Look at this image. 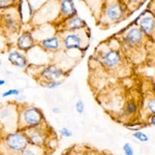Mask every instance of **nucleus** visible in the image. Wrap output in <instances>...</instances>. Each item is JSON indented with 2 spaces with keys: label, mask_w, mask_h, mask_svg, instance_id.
Listing matches in <instances>:
<instances>
[{
  "label": "nucleus",
  "mask_w": 155,
  "mask_h": 155,
  "mask_svg": "<svg viewBox=\"0 0 155 155\" xmlns=\"http://www.w3.org/2000/svg\"><path fill=\"white\" fill-rule=\"evenodd\" d=\"M47 124L44 113L32 104H18V129L26 131Z\"/></svg>",
  "instance_id": "nucleus-1"
},
{
  "label": "nucleus",
  "mask_w": 155,
  "mask_h": 155,
  "mask_svg": "<svg viewBox=\"0 0 155 155\" xmlns=\"http://www.w3.org/2000/svg\"><path fill=\"white\" fill-rule=\"evenodd\" d=\"M28 146V139L25 131L17 129L8 132L3 137L0 145V155H19Z\"/></svg>",
  "instance_id": "nucleus-2"
},
{
  "label": "nucleus",
  "mask_w": 155,
  "mask_h": 155,
  "mask_svg": "<svg viewBox=\"0 0 155 155\" xmlns=\"http://www.w3.org/2000/svg\"><path fill=\"white\" fill-rule=\"evenodd\" d=\"M22 20L17 9V4L6 9H0V31L7 37L19 32Z\"/></svg>",
  "instance_id": "nucleus-3"
},
{
  "label": "nucleus",
  "mask_w": 155,
  "mask_h": 155,
  "mask_svg": "<svg viewBox=\"0 0 155 155\" xmlns=\"http://www.w3.org/2000/svg\"><path fill=\"white\" fill-rule=\"evenodd\" d=\"M88 28H85L79 31L71 32H60V37L62 41V46L65 51L72 50H81L83 48L87 49L89 44V32Z\"/></svg>",
  "instance_id": "nucleus-4"
},
{
  "label": "nucleus",
  "mask_w": 155,
  "mask_h": 155,
  "mask_svg": "<svg viewBox=\"0 0 155 155\" xmlns=\"http://www.w3.org/2000/svg\"><path fill=\"white\" fill-rule=\"evenodd\" d=\"M124 14H125V9L123 4H120V2H106L101 14V23H104L109 26L121 21L124 18Z\"/></svg>",
  "instance_id": "nucleus-5"
},
{
  "label": "nucleus",
  "mask_w": 155,
  "mask_h": 155,
  "mask_svg": "<svg viewBox=\"0 0 155 155\" xmlns=\"http://www.w3.org/2000/svg\"><path fill=\"white\" fill-rule=\"evenodd\" d=\"M50 128L51 127L48 126V124H45L42 126L36 127V128L28 129L25 131L28 139V143L31 146L38 147V148L46 149L47 144L50 141Z\"/></svg>",
  "instance_id": "nucleus-6"
},
{
  "label": "nucleus",
  "mask_w": 155,
  "mask_h": 155,
  "mask_svg": "<svg viewBox=\"0 0 155 155\" xmlns=\"http://www.w3.org/2000/svg\"><path fill=\"white\" fill-rule=\"evenodd\" d=\"M0 123L12 131L18 129V104L7 102L0 107Z\"/></svg>",
  "instance_id": "nucleus-7"
},
{
  "label": "nucleus",
  "mask_w": 155,
  "mask_h": 155,
  "mask_svg": "<svg viewBox=\"0 0 155 155\" xmlns=\"http://www.w3.org/2000/svg\"><path fill=\"white\" fill-rule=\"evenodd\" d=\"M39 71L35 74L36 80L39 82L45 81H62V78L65 76V71L56 64H47V65H38Z\"/></svg>",
  "instance_id": "nucleus-8"
},
{
  "label": "nucleus",
  "mask_w": 155,
  "mask_h": 155,
  "mask_svg": "<svg viewBox=\"0 0 155 155\" xmlns=\"http://www.w3.org/2000/svg\"><path fill=\"white\" fill-rule=\"evenodd\" d=\"M57 29V33L60 32H71V31H79V30L87 28L86 23L83 19L80 18L78 15L68 18L64 21L60 22L58 24H55Z\"/></svg>",
  "instance_id": "nucleus-9"
},
{
  "label": "nucleus",
  "mask_w": 155,
  "mask_h": 155,
  "mask_svg": "<svg viewBox=\"0 0 155 155\" xmlns=\"http://www.w3.org/2000/svg\"><path fill=\"white\" fill-rule=\"evenodd\" d=\"M37 46L46 53H57L63 49L62 41L59 33H55L53 35L42 38L37 41Z\"/></svg>",
  "instance_id": "nucleus-10"
},
{
  "label": "nucleus",
  "mask_w": 155,
  "mask_h": 155,
  "mask_svg": "<svg viewBox=\"0 0 155 155\" xmlns=\"http://www.w3.org/2000/svg\"><path fill=\"white\" fill-rule=\"evenodd\" d=\"M121 54L116 49H107L101 56V64L107 69H115L121 64Z\"/></svg>",
  "instance_id": "nucleus-11"
},
{
  "label": "nucleus",
  "mask_w": 155,
  "mask_h": 155,
  "mask_svg": "<svg viewBox=\"0 0 155 155\" xmlns=\"http://www.w3.org/2000/svg\"><path fill=\"white\" fill-rule=\"evenodd\" d=\"M36 44H37V41L33 35V32L29 31V30L22 31L18 35V38H17V41H16L17 49L24 52V53L29 52L30 50L33 49L34 47L36 46Z\"/></svg>",
  "instance_id": "nucleus-12"
},
{
  "label": "nucleus",
  "mask_w": 155,
  "mask_h": 155,
  "mask_svg": "<svg viewBox=\"0 0 155 155\" xmlns=\"http://www.w3.org/2000/svg\"><path fill=\"white\" fill-rule=\"evenodd\" d=\"M58 5L59 12L56 21L54 22L55 24H58L60 22L64 21V20L71 18V17L78 15L76 6H74V2L71 1V0H62V1H59Z\"/></svg>",
  "instance_id": "nucleus-13"
},
{
  "label": "nucleus",
  "mask_w": 155,
  "mask_h": 155,
  "mask_svg": "<svg viewBox=\"0 0 155 155\" xmlns=\"http://www.w3.org/2000/svg\"><path fill=\"white\" fill-rule=\"evenodd\" d=\"M7 59H8L9 63L15 67H17V68L25 69L28 67V57H27V55L24 52L20 51L18 49L11 50L8 52V54H7Z\"/></svg>",
  "instance_id": "nucleus-14"
},
{
  "label": "nucleus",
  "mask_w": 155,
  "mask_h": 155,
  "mask_svg": "<svg viewBox=\"0 0 155 155\" xmlns=\"http://www.w3.org/2000/svg\"><path fill=\"white\" fill-rule=\"evenodd\" d=\"M144 32L142 31L140 27H130L124 34V41L128 46H136L143 41Z\"/></svg>",
  "instance_id": "nucleus-15"
},
{
  "label": "nucleus",
  "mask_w": 155,
  "mask_h": 155,
  "mask_svg": "<svg viewBox=\"0 0 155 155\" xmlns=\"http://www.w3.org/2000/svg\"><path fill=\"white\" fill-rule=\"evenodd\" d=\"M140 28L144 33L151 34L152 32L155 30V19L151 15L145 14L144 16H142V18H140Z\"/></svg>",
  "instance_id": "nucleus-16"
},
{
  "label": "nucleus",
  "mask_w": 155,
  "mask_h": 155,
  "mask_svg": "<svg viewBox=\"0 0 155 155\" xmlns=\"http://www.w3.org/2000/svg\"><path fill=\"white\" fill-rule=\"evenodd\" d=\"M44 153H46V149L38 148V147H34L29 145L19 155H44Z\"/></svg>",
  "instance_id": "nucleus-17"
},
{
  "label": "nucleus",
  "mask_w": 155,
  "mask_h": 155,
  "mask_svg": "<svg viewBox=\"0 0 155 155\" xmlns=\"http://www.w3.org/2000/svg\"><path fill=\"white\" fill-rule=\"evenodd\" d=\"M62 83H63V80L62 81H45V82H39V85L41 87L46 89H50V90H53V89H56L58 88L59 86H61Z\"/></svg>",
  "instance_id": "nucleus-18"
},
{
  "label": "nucleus",
  "mask_w": 155,
  "mask_h": 155,
  "mask_svg": "<svg viewBox=\"0 0 155 155\" xmlns=\"http://www.w3.org/2000/svg\"><path fill=\"white\" fill-rule=\"evenodd\" d=\"M18 3V1H12V0H0V9H6L9 7L15 6Z\"/></svg>",
  "instance_id": "nucleus-19"
},
{
  "label": "nucleus",
  "mask_w": 155,
  "mask_h": 155,
  "mask_svg": "<svg viewBox=\"0 0 155 155\" xmlns=\"http://www.w3.org/2000/svg\"><path fill=\"white\" fill-rule=\"evenodd\" d=\"M7 47H8V42L6 41V37L0 31V53H4L7 50Z\"/></svg>",
  "instance_id": "nucleus-20"
},
{
  "label": "nucleus",
  "mask_w": 155,
  "mask_h": 155,
  "mask_svg": "<svg viewBox=\"0 0 155 155\" xmlns=\"http://www.w3.org/2000/svg\"><path fill=\"white\" fill-rule=\"evenodd\" d=\"M21 94V90L19 89H8L2 93V97H8V96H18Z\"/></svg>",
  "instance_id": "nucleus-21"
},
{
  "label": "nucleus",
  "mask_w": 155,
  "mask_h": 155,
  "mask_svg": "<svg viewBox=\"0 0 155 155\" xmlns=\"http://www.w3.org/2000/svg\"><path fill=\"white\" fill-rule=\"evenodd\" d=\"M132 137H134V139L139 140L140 142H148V141H149V137L147 136L146 134L142 132V131H137V132H134V134H132Z\"/></svg>",
  "instance_id": "nucleus-22"
},
{
  "label": "nucleus",
  "mask_w": 155,
  "mask_h": 155,
  "mask_svg": "<svg viewBox=\"0 0 155 155\" xmlns=\"http://www.w3.org/2000/svg\"><path fill=\"white\" fill-rule=\"evenodd\" d=\"M125 112H126V114H128V115H131V114L136 113V112H137V104H134V102H132V101L128 102V104H126Z\"/></svg>",
  "instance_id": "nucleus-23"
},
{
  "label": "nucleus",
  "mask_w": 155,
  "mask_h": 155,
  "mask_svg": "<svg viewBox=\"0 0 155 155\" xmlns=\"http://www.w3.org/2000/svg\"><path fill=\"white\" fill-rule=\"evenodd\" d=\"M74 109H76V111H77V113L78 114H80V115H82L84 113V111H85V104H84V102L83 101H81V99H79L77 102H76V106H74Z\"/></svg>",
  "instance_id": "nucleus-24"
},
{
  "label": "nucleus",
  "mask_w": 155,
  "mask_h": 155,
  "mask_svg": "<svg viewBox=\"0 0 155 155\" xmlns=\"http://www.w3.org/2000/svg\"><path fill=\"white\" fill-rule=\"evenodd\" d=\"M59 134H60V136L63 137H72V131L68 128V127H61V128L59 129Z\"/></svg>",
  "instance_id": "nucleus-25"
},
{
  "label": "nucleus",
  "mask_w": 155,
  "mask_h": 155,
  "mask_svg": "<svg viewBox=\"0 0 155 155\" xmlns=\"http://www.w3.org/2000/svg\"><path fill=\"white\" fill-rule=\"evenodd\" d=\"M123 151H124V155H134V149L130 146V144L126 143L123 145Z\"/></svg>",
  "instance_id": "nucleus-26"
},
{
  "label": "nucleus",
  "mask_w": 155,
  "mask_h": 155,
  "mask_svg": "<svg viewBox=\"0 0 155 155\" xmlns=\"http://www.w3.org/2000/svg\"><path fill=\"white\" fill-rule=\"evenodd\" d=\"M148 107H149V110L152 112V113L155 114V98L154 99H151V101H149Z\"/></svg>",
  "instance_id": "nucleus-27"
},
{
  "label": "nucleus",
  "mask_w": 155,
  "mask_h": 155,
  "mask_svg": "<svg viewBox=\"0 0 155 155\" xmlns=\"http://www.w3.org/2000/svg\"><path fill=\"white\" fill-rule=\"evenodd\" d=\"M52 113L55 114V115L60 114V113H61V109L58 107H52Z\"/></svg>",
  "instance_id": "nucleus-28"
},
{
  "label": "nucleus",
  "mask_w": 155,
  "mask_h": 155,
  "mask_svg": "<svg viewBox=\"0 0 155 155\" xmlns=\"http://www.w3.org/2000/svg\"><path fill=\"white\" fill-rule=\"evenodd\" d=\"M16 99H17V101H23L26 99V96L23 95V94H20V95L16 96Z\"/></svg>",
  "instance_id": "nucleus-29"
},
{
  "label": "nucleus",
  "mask_w": 155,
  "mask_h": 155,
  "mask_svg": "<svg viewBox=\"0 0 155 155\" xmlns=\"http://www.w3.org/2000/svg\"><path fill=\"white\" fill-rule=\"evenodd\" d=\"M5 80H3V79H0V86H3V85H5Z\"/></svg>",
  "instance_id": "nucleus-30"
},
{
  "label": "nucleus",
  "mask_w": 155,
  "mask_h": 155,
  "mask_svg": "<svg viewBox=\"0 0 155 155\" xmlns=\"http://www.w3.org/2000/svg\"><path fill=\"white\" fill-rule=\"evenodd\" d=\"M150 122H151V124H154V125H155V115L151 118V120H150Z\"/></svg>",
  "instance_id": "nucleus-31"
},
{
  "label": "nucleus",
  "mask_w": 155,
  "mask_h": 155,
  "mask_svg": "<svg viewBox=\"0 0 155 155\" xmlns=\"http://www.w3.org/2000/svg\"><path fill=\"white\" fill-rule=\"evenodd\" d=\"M1 65H2V60L0 59V67H1Z\"/></svg>",
  "instance_id": "nucleus-32"
},
{
  "label": "nucleus",
  "mask_w": 155,
  "mask_h": 155,
  "mask_svg": "<svg viewBox=\"0 0 155 155\" xmlns=\"http://www.w3.org/2000/svg\"><path fill=\"white\" fill-rule=\"evenodd\" d=\"M97 155H99V154H97Z\"/></svg>",
  "instance_id": "nucleus-33"
}]
</instances>
